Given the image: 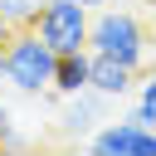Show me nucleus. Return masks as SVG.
Wrapping results in <instances>:
<instances>
[{"mask_svg": "<svg viewBox=\"0 0 156 156\" xmlns=\"http://www.w3.org/2000/svg\"><path fill=\"white\" fill-rule=\"evenodd\" d=\"M54 63H58V54L39 39L34 24H24V29H15L5 39V83L10 88H20V93L54 88Z\"/></svg>", "mask_w": 156, "mask_h": 156, "instance_id": "obj_1", "label": "nucleus"}, {"mask_svg": "<svg viewBox=\"0 0 156 156\" xmlns=\"http://www.w3.org/2000/svg\"><path fill=\"white\" fill-rule=\"evenodd\" d=\"M88 49L93 54H107V58H122L132 68H146V29L132 10H93V29H88Z\"/></svg>", "mask_w": 156, "mask_h": 156, "instance_id": "obj_2", "label": "nucleus"}, {"mask_svg": "<svg viewBox=\"0 0 156 156\" xmlns=\"http://www.w3.org/2000/svg\"><path fill=\"white\" fill-rule=\"evenodd\" d=\"M34 29L54 54H73V49H88L93 10L78 5V0H44L39 15H34Z\"/></svg>", "mask_w": 156, "mask_h": 156, "instance_id": "obj_3", "label": "nucleus"}, {"mask_svg": "<svg viewBox=\"0 0 156 156\" xmlns=\"http://www.w3.org/2000/svg\"><path fill=\"white\" fill-rule=\"evenodd\" d=\"M88 151H93V156H156V127H146V122H136V117L102 122V127L88 136Z\"/></svg>", "mask_w": 156, "mask_h": 156, "instance_id": "obj_4", "label": "nucleus"}, {"mask_svg": "<svg viewBox=\"0 0 156 156\" xmlns=\"http://www.w3.org/2000/svg\"><path fill=\"white\" fill-rule=\"evenodd\" d=\"M136 73H141V68H132V63H122V58L93 54V73H88V88H98L102 98L122 102L127 93H136Z\"/></svg>", "mask_w": 156, "mask_h": 156, "instance_id": "obj_5", "label": "nucleus"}, {"mask_svg": "<svg viewBox=\"0 0 156 156\" xmlns=\"http://www.w3.org/2000/svg\"><path fill=\"white\" fill-rule=\"evenodd\" d=\"M88 73H93V49L58 54V63H54V93H58V98L83 93V88H88Z\"/></svg>", "mask_w": 156, "mask_h": 156, "instance_id": "obj_6", "label": "nucleus"}, {"mask_svg": "<svg viewBox=\"0 0 156 156\" xmlns=\"http://www.w3.org/2000/svg\"><path fill=\"white\" fill-rule=\"evenodd\" d=\"M112 98H102L98 88H83V93H73L68 98V112H63V127L68 132H98L102 127V107H107Z\"/></svg>", "mask_w": 156, "mask_h": 156, "instance_id": "obj_7", "label": "nucleus"}, {"mask_svg": "<svg viewBox=\"0 0 156 156\" xmlns=\"http://www.w3.org/2000/svg\"><path fill=\"white\" fill-rule=\"evenodd\" d=\"M127 117H136V122L156 127V63H146V68L136 73V107H132Z\"/></svg>", "mask_w": 156, "mask_h": 156, "instance_id": "obj_8", "label": "nucleus"}, {"mask_svg": "<svg viewBox=\"0 0 156 156\" xmlns=\"http://www.w3.org/2000/svg\"><path fill=\"white\" fill-rule=\"evenodd\" d=\"M39 5H44V0H0V15H5L15 29H24V24H34Z\"/></svg>", "mask_w": 156, "mask_h": 156, "instance_id": "obj_9", "label": "nucleus"}, {"mask_svg": "<svg viewBox=\"0 0 156 156\" xmlns=\"http://www.w3.org/2000/svg\"><path fill=\"white\" fill-rule=\"evenodd\" d=\"M5 132H10V107L0 102V136H5Z\"/></svg>", "mask_w": 156, "mask_h": 156, "instance_id": "obj_10", "label": "nucleus"}, {"mask_svg": "<svg viewBox=\"0 0 156 156\" xmlns=\"http://www.w3.org/2000/svg\"><path fill=\"white\" fill-rule=\"evenodd\" d=\"M10 34H15V24H10L5 15H0V39H10Z\"/></svg>", "mask_w": 156, "mask_h": 156, "instance_id": "obj_11", "label": "nucleus"}, {"mask_svg": "<svg viewBox=\"0 0 156 156\" xmlns=\"http://www.w3.org/2000/svg\"><path fill=\"white\" fill-rule=\"evenodd\" d=\"M0 83H5V39H0Z\"/></svg>", "mask_w": 156, "mask_h": 156, "instance_id": "obj_12", "label": "nucleus"}, {"mask_svg": "<svg viewBox=\"0 0 156 156\" xmlns=\"http://www.w3.org/2000/svg\"><path fill=\"white\" fill-rule=\"evenodd\" d=\"M78 5H88V10H102V5H107V0H78Z\"/></svg>", "mask_w": 156, "mask_h": 156, "instance_id": "obj_13", "label": "nucleus"}]
</instances>
